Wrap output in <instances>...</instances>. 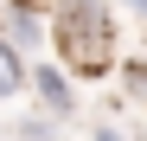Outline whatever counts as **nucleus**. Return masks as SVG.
Masks as SVG:
<instances>
[{"instance_id":"0eeeda50","label":"nucleus","mask_w":147,"mask_h":141,"mask_svg":"<svg viewBox=\"0 0 147 141\" xmlns=\"http://www.w3.org/2000/svg\"><path fill=\"white\" fill-rule=\"evenodd\" d=\"M121 7H128V13H134V19H147V0H121Z\"/></svg>"},{"instance_id":"20e7f679","label":"nucleus","mask_w":147,"mask_h":141,"mask_svg":"<svg viewBox=\"0 0 147 141\" xmlns=\"http://www.w3.org/2000/svg\"><path fill=\"white\" fill-rule=\"evenodd\" d=\"M121 90H128V103L147 109V58H121Z\"/></svg>"},{"instance_id":"7ed1b4c3","label":"nucleus","mask_w":147,"mask_h":141,"mask_svg":"<svg viewBox=\"0 0 147 141\" xmlns=\"http://www.w3.org/2000/svg\"><path fill=\"white\" fill-rule=\"evenodd\" d=\"M19 90H32V64H26V52H13V45L0 39V103L19 96Z\"/></svg>"},{"instance_id":"f03ea898","label":"nucleus","mask_w":147,"mask_h":141,"mask_svg":"<svg viewBox=\"0 0 147 141\" xmlns=\"http://www.w3.org/2000/svg\"><path fill=\"white\" fill-rule=\"evenodd\" d=\"M32 96H38V115L64 122V115H77V77H70L58 58H38L32 64Z\"/></svg>"},{"instance_id":"f257e3e1","label":"nucleus","mask_w":147,"mask_h":141,"mask_svg":"<svg viewBox=\"0 0 147 141\" xmlns=\"http://www.w3.org/2000/svg\"><path fill=\"white\" fill-rule=\"evenodd\" d=\"M51 45L70 77L102 83L109 70H121V39L109 0H51Z\"/></svg>"},{"instance_id":"423d86ee","label":"nucleus","mask_w":147,"mask_h":141,"mask_svg":"<svg viewBox=\"0 0 147 141\" xmlns=\"http://www.w3.org/2000/svg\"><path fill=\"white\" fill-rule=\"evenodd\" d=\"M90 135H96V141H134V135H121V128H115V122H96V128H90Z\"/></svg>"},{"instance_id":"39448f33","label":"nucleus","mask_w":147,"mask_h":141,"mask_svg":"<svg viewBox=\"0 0 147 141\" xmlns=\"http://www.w3.org/2000/svg\"><path fill=\"white\" fill-rule=\"evenodd\" d=\"M13 135H19V141H58V122H51V115H26Z\"/></svg>"},{"instance_id":"6e6552de","label":"nucleus","mask_w":147,"mask_h":141,"mask_svg":"<svg viewBox=\"0 0 147 141\" xmlns=\"http://www.w3.org/2000/svg\"><path fill=\"white\" fill-rule=\"evenodd\" d=\"M0 39H7V7H0Z\"/></svg>"}]
</instances>
